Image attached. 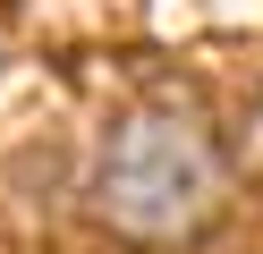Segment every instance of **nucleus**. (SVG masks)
I'll return each instance as SVG.
<instances>
[{"instance_id":"1","label":"nucleus","mask_w":263,"mask_h":254,"mask_svg":"<svg viewBox=\"0 0 263 254\" xmlns=\"http://www.w3.org/2000/svg\"><path fill=\"white\" fill-rule=\"evenodd\" d=\"M229 203V161L212 144V127H195L187 110H136L110 127L102 161H93V212L136 246H178L204 237Z\"/></svg>"}]
</instances>
